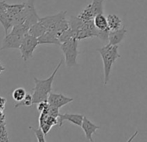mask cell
<instances>
[{"mask_svg": "<svg viewBox=\"0 0 147 142\" xmlns=\"http://www.w3.org/2000/svg\"><path fill=\"white\" fill-rule=\"evenodd\" d=\"M62 63V60L57 64L56 68L53 71L52 75L45 80H40L36 77H34L35 86L33 88V104H38L42 101H47L49 94L52 91V84L55 79L56 73L58 72L59 68Z\"/></svg>", "mask_w": 147, "mask_h": 142, "instance_id": "obj_1", "label": "cell"}, {"mask_svg": "<svg viewBox=\"0 0 147 142\" xmlns=\"http://www.w3.org/2000/svg\"><path fill=\"white\" fill-rule=\"evenodd\" d=\"M97 51L100 53L102 62H103V69H104V85H107L109 82L112 67L118 58H120L119 53V45H113L107 43L104 47L98 49Z\"/></svg>", "mask_w": 147, "mask_h": 142, "instance_id": "obj_2", "label": "cell"}, {"mask_svg": "<svg viewBox=\"0 0 147 142\" xmlns=\"http://www.w3.org/2000/svg\"><path fill=\"white\" fill-rule=\"evenodd\" d=\"M29 29L24 24H17L12 26L10 33L5 34L2 42V46L0 50L8 49H18L20 48L25 34H27Z\"/></svg>", "mask_w": 147, "mask_h": 142, "instance_id": "obj_3", "label": "cell"}, {"mask_svg": "<svg viewBox=\"0 0 147 142\" xmlns=\"http://www.w3.org/2000/svg\"><path fill=\"white\" fill-rule=\"evenodd\" d=\"M78 41L76 38H72L68 41L61 43L60 45L65 57V63L67 67L72 68L77 65L78 56Z\"/></svg>", "mask_w": 147, "mask_h": 142, "instance_id": "obj_4", "label": "cell"}, {"mask_svg": "<svg viewBox=\"0 0 147 142\" xmlns=\"http://www.w3.org/2000/svg\"><path fill=\"white\" fill-rule=\"evenodd\" d=\"M38 45H39V42L37 37L29 33L25 34L22 44L19 48L21 58L24 62H27L29 59H30L33 56V53Z\"/></svg>", "mask_w": 147, "mask_h": 142, "instance_id": "obj_5", "label": "cell"}, {"mask_svg": "<svg viewBox=\"0 0 147 142\" xmlns=\"http://www.w3.org/2000/svg\"><path fill=\"white\" fill-rule=\"evenodd\" d=\"M66 14H67L66 11H61V12H59V13H57L55 15L46 16V17H43V18H40L39 21L46 28L47 30L54 31L55 29L56 28V26L59 24V23L66 18Z\"/></svg>", "mask_w": 147, "mask_h": 142, "instance_id": "obj_6", "label": "cell"}, {"mask_svg": "<svg viewBox=\"0 0 147 142\" xmlns=\"http://www.w3.org/2000/svg\"><path fill=\"white\" fill-rule=\"evenodd\" d=\"M74 101L73 98L67 97L62 94L57 93H50L48 98V102L50 106L61 108V107L72 102Z\"/></svg>", "mask_w": 147, "mask_h": 142, "instance_id": "obj_7", "label": "cell"}, {"mask_svg": "<svg viewBox=\"0 0 147 142\" xmlns=\"http://www.w3.org/2000/svg\"><path fill=\"white\" fill-rule=\"evenodd\" d=\"M84 116L82 114H60L58 117V126L61 127L64 121H68L73 123L74 125H76L81 126L83 121Z\"/></svg>", "mask_w": 147, "mask_h": 142, "instance_id": "obj_8", "label": "cell"}, {"mask_svg": "<svg viewBox=\"0 0 147 142\" xmlns=\"http://www.w3.org/2000/svg\"><path fill=\"white\" fill-rule=\"evenodd\" d=\"M81 127L82 128L84 133H85V136L87 138L88 140L89 141H94L93 138H92V135L98 130L100 128V126L94 124L88 117L84 116L83 118V121H82V124L81 126Z\"/></svg>", "mask_w": 147, "mask_h": 142, "instance_id": "obj_9", "label": "cell"}, {"mask_svg": "<svg viewBox=\"0 0 147 142\" xmlns=\"http://www.w3.org/2000/svg\"><path fill=\"white\" fill-rule=\"evenodd\" d=\"M38 42L39 44H55L59 46L61 44L57 35L51 30H46L43 35L38 37Z\"/></svg>", "mask_w": 147, "mask_h": 142, "instance_id": "obj_10", "label": "cell"}, {"mask_svg": "<svg viewBox=\"0 0 147 142\" xmlns=\"http://www.w3.org/2000/svg\"><path fill=\"white\" fill-rule=\"evenodd\" d=\"M125 34H126V29L125 27H122L117 30H110L109 37H108L109 43L113 45H119L125 38Z\"/></svg>", "mask_w": 147, "mask_h": 142, "instance_id": "obj_11", "label": "cell"}, {"mask_svg": "<svg viewBox=\"0 0 147 142\" xmlns=\"http://www.w3.org/2000/svg\"><path fill=\"white\" fill-rule=\"evenodd\" d=\"M26 3H20V4H6V12L12 19V24H13V19L23 11L24 8Z\"/></svg>", "mask_w": 147, "mask_h": 142, "instance_id": "obj_12", "label": "cell"}, {"mask_svg": "<svg viewBox=\"0 0 147 142\" xmlns=\"http://www.w3.org/2000/svg\"><path fill=\"white\" fill-rule=\"evenodd\" d=\"M107 23H108V28L110 30H117L122 28V20L121 18L115 15V14H109L107 16Z\"/></svg>", "mask_w": 147, "mask_h": 142, "instance_id": "obj_13", "label": "cell"}, {"mask_svg": "<svg viewBox=\"0 0 147 142\" xmlns=\"http://www.w3.org/2000/svg\"><path fill=\"white\" fill-rule=\"evenodd\" d=\"M94 25L98 30H110L108 28V23H107V18L105 17L103 14H98L95 16L94 19Z\"/></svg>", "mask_w": 147, "mask_h": 142, "instance_id": "obj_14", "label": "cell"}, {"mask_svg": "<svg viewBox=\"0 0 147 142\" xmlns=\"http://www.w3.org/2000/svg\"><path fill=\"white\" fill-rule=\"evenodd\" d=\"M46 28L40 23V21H38L37 23L34 24L30 29H29V31L28 33L36 37H40L42 35H43L45 32H46Z\"/></svg>", "mask_w": 147, "mask_h": 142, "instance_id": "obj_15", "label": "cell"}, {"mask_svg": "<svg viewBox=\"0 0 147 142\" xmlns=\"http://www.w3.org/2000/svg\"><path fill=\"white\" fill-rule=\"evenodd\" d=\"M78 17L80 18H82L83 21H85V22H87V21H92V20H94V18H95V14H94V11L92 10V8L90 7V5H88L79 15H78Z\"/></svg>", "mask_w": 147, "mask_h": 142, "instance_id": "obj_16", "label": "cell"}, {"mask_svg": "<svg viewBox=\"0 0 147 142\" xmlns=\"http://www.w3.org/2000/svg\"><path fill=\"white\" fill-rule=\"evenodd\" d=\"M105 0H93L92 3L89 5L90 7L92 8V10L94 11L95 16L98 14H103L104 11V7H103V4H104Z\"/></svg>", "mask_w": 147, "mask_h": 142, "instance_id": "obj_17", "label": "cell"}, {"mask_svg": "<svg viewBox=\"0 0 147 142\" xmlns=\"http://www.w3.org/2000/svg\"><path fill=\"white\" fill-rule=\"evenodd\" d=\"M33 105V95H30V94H27L25 95V97L21 101H18V103L15 104V108H18L21 106H24V107H30Z\"/></svg>", "mask_w": 147, "mask_h": 142, "instance_id": "obj_18", "label": "cell"}, {"mask_svg": "<svg viewBox=\"0 0 147 142\" xmlns=\"http://www.w3.org/2000/svg\"><path fill=\"white\" fill-rule=\"evenodd\" d=\"M27 95V92L25 91L24 89L23 88H18L16 89L13 92H12V98L16 101H21L25 95Z\"/></svg>", "mask_w": 147, "mask_h": 142, "instance_id": "obj_19", "label": "cell"}, {"mask_svg": "<svg viewBox=\"0 0 147 142\" xmlns=\"http://www.w3.org/2000/svg\"><path fill=\"white\" fill-rule=\"evenodd\" d=\"M30 129H31L35 133L36 137V139H37V140L39 142H45L46 141V139H45V135L46 134L43 133V131H42V129L41 127L38 128V129H35L32 126H30Z\"/></svg>", "mask_w": 147, "mask_h": 142, "instance_id": "obj_20", "label": "cell"}, {"mask_svg": "<svg viewBox=\"0 0 147 142\" xmlns=\"http://www.w3.org/2000/svg\"><path fill=\"white\" fill-rule=\"evenodd\" d=\"M0 141H9V138L7 136V132L5 129V123H0Z\"/></svg>", "mask_w": 147, "mask_h": 142, "instance_id": "obj_21", "label": "cell"}, {"mask_svg": "<svg viewBox=\"0 0 147 142\" xmlns=\"http://www.w3.org/2000/svg\"><path fill=\"white\" fill-rule=\"evenodd\" d=\"M5 103H6V99L5 98H3V97H0V109L4 110L5 106Z\"/></svg>", "mask_w": 147, "mask_h": 142, "instance_id": "obj_22", "label": "cell"}, {"mask_svg": "<svg viewBox=\"0 0 147 142\" xmlns=\"http://www.w3.org/2000/svg\"><path fill=\"white\" fill-rule=\"evenodd\" d=\"M5 70V68L3 66V64L1 63V62H0V75H1Z\"/></svg>", "mask_w": 147, "mask_h": 142, "instance_id": "obj_23", "label": "cell"}]
</instances>
